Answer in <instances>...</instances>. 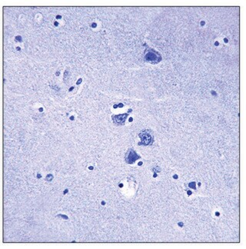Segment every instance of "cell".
Listing matches in <instances>:
<instances>
[{
    "label": "cell",
    "mask_w": 246,
    "mask_h": 249,
    "mask_svg": "<svg viewBox=\"0 0 246 249\" xmlns=\"http://www.w3.org/2000/svg\"><path fill=\"white\" fill-rule=\"evenodd\" d=\"M189 192V193H188L189 195H191V194H192V192Z\"/></svg>",
    "instance_id": "8"
},
{
    "label": "cell",
    "mask_w": 246,
    "mask_h": 249,
    "mask_svg": "<svg viewBox=\"0 0 246 249\" xmlns=\"http://www.w3.org/2000/svg\"><path fill=\"white\" fill-rule=\"evenodd\" d=\"M174 178H175V179H177L178 176H177V175H175V176H174Z\"/></svg>",
    "instance_id": "9"
},
{
    "label": "cell",
    "mask_w": 246,
    "mask_h": 249,
    "mask_svg": "<svg viewBox=\"0 0 246 249\" xmlns=\"http://www.w3.org/2000/svg\"><path fill=\"white\" fill-rule=\"evenodd\" d=\"M195 182H192V183H190V184H189V187H190V188H194V189L196 188L195 187Z\"/></svg>",
    "instance_id": "5"
},
{
    "label": "cell",
    "mask_w": 246,
    "mask_h": 249,
    "mask_svg": "<svg viewBox=\"0 0 246 249\" xmlns=\"http://www.w3.org/2000/svg\"><path fill=\"white\" fill-rule=\"evenodd\" d=\"M179 225H180V226H181V227H182V225H183V224H182V222H180V223H179Z\"/></svg>",
    "instance_id": "7"
},
{
    "label": "cell",
    "mask_w": 246,
    "mask_h": 249,
    "mask_svg": "<svg viewBox=\"0 0 246 249\" xmlns=\"http://www.w3.org/2000/svg\"><path fill=\"white\" fill-rule=\"evenodd\" d=\"M153 171H155V172H159V171H161V169H160L159 168H158V169H157V167H155V168H154V169H153Z\"/></svg>",
    "instance_id": "6"
},
{
    "label": "cell",
    "mask_w": 246,
    "mask_h": 249,
    "mask_svg": "<svg viewBox=\"0 0 246 249\" xmlns=\"http://www.w3.org/2000/svg\"><path fill=\"white\" fill-rule=\"evenodd\" d=\"M139 136L142 139V144L144 145H150L153 141V136L152 135L151 132H148V130H144L142 133L139 134Z\"/></svg>",
    "instance_id": "2"
},
{
    "label": "cell",
    "mask_w": 246,
    "mask_h": 249,
    "mask_svg": "<svg viewBox=\"0 0 246 249\" xmlns=\"http://www.w3.org/2000/svg\"><path fill=\"white\" fill-rule=\"evenodd\" d=\"M141 157L139 156V155L132 149V148H131V149H129V151L127 152V153H126L125 158V159L126 162L127 163L132 164V163L135 162L136 160L139 159Z\"/></svg>",
    "instance_id": "3"
},
{
    "label": "cell",
    "mask_w": 246,
    "mask_h": 249,
    "mask_svg": "<svg viewBox=\"0 0 246 249\" xmlns=\"http://www.w3.org/2000/svg\"><path fill=\"white\" fill-rule=\"evenodd\" d=\"M145 59L147 62H150L153 64H156L160 62L162 59L161 55L158 52L155 51L153 49H150V51L146 52L145 56Z\"/></svg>",
    "instance_id": "1"
},
{
    "label": "cell",
    "mask_w": 246,
    "mask_h": 249,
    "mask_svg": "<svg viewBox=\"0 0 246 249\" xmlns=\"http://www.w3.org/2000/svg\"><path fill=\"white\" fill-rule=\"evenodd\" d=\"M128 116V114H123V115H113L112 119L114 122L117 124H125V121L126 117Z\"/></svg>",
    "instance_id": "4"
}]
</instances>
